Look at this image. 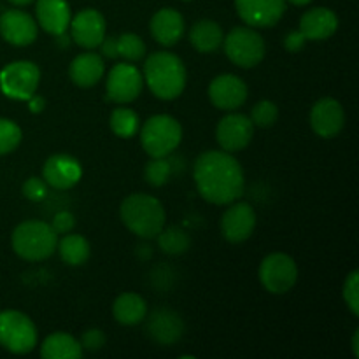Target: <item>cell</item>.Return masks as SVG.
Instances as JSON below:
<instances>
[{
  "label": "cell",
  "instance_id": "d6a6232c",
  "mask_svg": "<svg viewBox=\"0 0 359 359\" xmlns=\"http://www.w3.org/2000/svg\"><path fill=\"white\" fill-rule=\"evenodd\" d=\"M277 116H279L277 105L270 100H262L252 107L251 121L252 125L259 126V128H269L277 121Z\"/></svg>",
  "mask_w": 359,
  "mask_h": 359
},
{
  "label": "cell",
  "instance_id": "ee69618b",
  "mask_svg": "<svg viewBox=\"0 0 359 359\" xmlns=\"http://www.w3.org/2000/svg\"><path fill=\"white\" fill-rule=\"evenodd\" d=\"M184 2H191V0H184Z\"/></svg>",
  "mask_w": 359,
  "mask_h": 359
},
{
  "label": "cell",
  "instance_id": "7bdbcfd3",
  "mask_svg": "<svg viewBox=\"0 0 359 359\" xmlns=\"http://www.w3.org/2000/svg\"><path fill=\"white\" fill-rule=\"evenodd\" d=\"M286 2L293 4V6H307V4H311L312 0H286Z\"/></svg>",
  "mask_w": 359,
  "mask_h": 359
},
{
  "label": "cell",
  "instance_id": "ffe728a7",
  "mask_svg": "<svg viewBox=\"0 0 359 359\" xmlns=\"http://www.w3.org/2000/svg\"><path fill=\"white\" fill-rule=\"evenodd\" d=\"M151 35L161 46H175L184 35V18L175 9H160L149 23Z\"/></svg>",
  "mask_w": 359,
  "mask_h": 359
},
{
  "label": "cell",
  "instance_id": "1f68e13d",
  "mask_svg": "<svg viewBox=\"0 0 359 359\" xmlns=\"http://www.w3.org/2000/svg\"><path fill=\"white\" fill-rule=\"evenodd\" d=\"M21 128L14 121L0 118V156L13 153L21 142Z\"/></svg>",
  "mask_w": 359,
  "mask_h": 359
},
{
  "label": "cell",
  "instance_id": "4fadbf2b",
  "mask_svg": "<svg viewBox=\"0 0 359 359\" xmlns=\"http://www.w3.org/2000/svg\"><path fill=\"white\" fill-rule=\"evenodd\" d=\"M235 7L249 27L269 28L283 18L286 0H235Z\"/></svg>",
  "mask_w": 359,
  "mask_h": 359
},
{
  "label": "cell",
  "instance_id": "e0dca14e",
  "mask_svg": "<svg viewBox=\"0 0 359 359\" xmlns=\"http://www.w3.org/2000/svg\"><path fill=\"white\" fill-rule=\"evenodd\" d=\"M209 98L217 109L235 111L248 100V86L241 77L233 74H223L214 77L210 83Z\"/></svg>",
  "mask_w": 359,
  "mask_h": 359
},
{
  "label": "cell",
  "instance_id": "8fae6325",
  "mask_svg": "<svg viewBox=\"0 0 359 359\" xmlns=\"http://www.w3.org/2000/svg\"><path fill=\"white\" fill-rule=\"evenodd\" d=\"M255 135V125L251 118L244 114H228L219 121L216 128V139L223 151L237 153L245 149Z\"/></svg>",
  "mask_w": 359,
  "mask_h": 359
},
{
  "label": "cell",
  "instance_id": "f35d334b",
  "mask_svg": "<svg viewBox=\"0 0 359 359\" xmlns=\"http://www.w3.org/2000/svg\"><path fill=\"white\" fill-rule=\"evenodd\" d=\"M100 51L102 55L107 56V58H118V35H109V37H104L100 42Z\"/></svg>",
  "mask_w": 359,
  "mask_h": 359
},
{
  "label": "cell",
  "instance_id": "3957f363",
  "mask_svg": "<svg viewBox=\"0 0 359 359\" xmlns=\"http://www.w3.org/2000/svg\"><path fill=\"white\" fill-rule=\"evenodd\" d=\"M119 216L125 226L140 238H156L167 221L160 200L142 193L126 196L119 207Z\"/></svg>",
  "mask_w": 359,
  "mask_h": 359
},
{
  "label": "cell",
  "instance_id": "8d00e7d4",
  "mask_svg": "<svg viewBox=\"0 0 359 359\" xmlns=\"http://www.w3.org/2000/svg\"><path fill=\"white\" fill-rule=\"evenodd\" d=\"M76 226V217L74 214L67 212V210H62V212L55 214L51 221V228L55 230L56 235H67L74 230Z\"/></svg>",
  "mask_w": 359,
  "mask_h": 359
},
{
  "label": "cell",
  "instance_id": "7c38bea8",
  "mask_svg": "<svg viewBox=\"0 0 359 359\" xmlns=\"http://www.w3.org/2000/svg\"><path fill=\"white\" fill-rule=\"evenodd\" d=\"M70 39L84 49H95L105 37V18L97 9H84L70 20Z\"/></svg>",
  "mask_w": 359,
  "mask_h": 359
},
{
  "label": "cell",
  "instance_id": "e575fe53",
  "mask_svg": "<svg viewBox=\"0 0 359 359\" xmlns=\"http://www.w3.org/2000/svg\"><path fill=\"white\" fill-rule=\"evenodd\" d=\"M23 195L32 202H41L48 196V182L41 177H28L21 188Z\"/></svg>",
  "mask_w": 359,
  "mask_h": 359
},
{
  "label": "cell",
  "instance_id": "30bf717a",
  "mask_svg": "<svg viewBox=\"0 0 359 359\" xmlns=\"http://www.w3.org/2000/svg\"><path fill=\"white\" fill-rule=\"evenodd\" d=\"M107 98L116 104H130L142 93L144 77L135 65L118 63L107 76Z\"/></svg>",
  "mask_w": 359,
  "mask_h": 359
},
{
  "label": "cell",
  "instance_id": "ab89813d",
  "mask_svg": "<svg viewBox=\"0 0 359 359\" xmlns=\"http://www.w3.org/2000/svg\"><path fill=\"white\" fill-rule=\"evenodd\" d=\"M27 102H28V107H30V112H34V114H39V112L44 111L46 100L44 97H41V95L34 93Z\"/></svg>",
  "mask_w": 359,
  "mask_h": 359
},
{
  "label": "cell",
  "instance_id": "4dcf8cb0",
  "mask_svg": "<svg viewBox=\"0 0 359 359\" xmlns=\"http://www.w3.org/2000/svg\"><path fill=\"white\" fill-rule=\"evenodd\" d=\"M118 53L128 62H139L146 55V44L137 34L118 35Z\"/></svg>",
  "mask_w": 359,
  "mask_h": 359
},
{
  "label": "cell",
  "instance_id": "83f0119b",
  "mask_svg": "<svg viewBox=\"0 0 359 359\" xmlns=\"http://www.w3.org/2000/svg\"><path fill=\"white\" fill-rule=\"evenodd\" d=\"M158 244H160L161 251L167 252V255H182V252H186L189 249V245H191V238H189V235L186 233L182 228H177V226H172V228H167V230H161L160 233H158Z\"/></svg>",
  "mask_w": 359,
  "mask_h": 359
},
{
  "label": "cell",
  "instance_id": "7a4b0ae2",
  "mask_svg": "<svg viewBox=\"0 0 359 359\" xmlns=\"http://www.w3.org/2000/svg\"><path fill=\"white\" fill-rule=\"evenodd\" d=\"M144 79L154 97L174 100L186 88V67L182 60L172 53H153L144 65Z\"/></svg>",
  "mask_w": 359,
  "mask_h": 359
},
{
  "label": "cell",
  "instance_id": "b9f144b4",
  "mask_svg": "<svg viewBox=\"0 0 359 359\" xmlns=\"http://www.w3.org/2000/svg\"><path fill=\"white\" fill-rule=\"evenodd\" d=\"M9 2L13 4V6L23 7V6H28V4H32V2H34V0H9Z\"/></svg>",
  "mask_w": 359,
  "mask_h": 359
},
{
  "label": "cell",
  "instance_id": "9c48e42d",
  "mask_svg": "<svg viewBox=\"0 0 359 359\" xmlns=\"http://www.w3.org/2000/svg\"><path fill=\"white\" fill-rule=\"evenodd\" d=\"M298 279V266L291 256L284 252L269 255L259 265V280L272 294H284L293 290Z\"/></svg>",
  "mask_w": 359,
  "mask_h": 359
},
{
  "label": "cell",
  "instance_id": "f546056e",
  "mask_svg": "<svg viewBox=\"0 0 359 359\" xmlns=\"http://www.w3.org/2000/svg\"><path fill=\"white\" fill-rule=\"evenodd\" d=\"M172 174H174V165H172V160H168L167 156L153 158V161H149L146 168H144V177L154 188L167 184Z\"/></svg>",
  "mask_w": 359,
  "mask_h": 359
},
{
  "label": "cell",
  "instance_id": "4316f807",
  "mask_svg": "<svg viewBox=\"0 0 359 359\" xmlns=\"http://www.w3.org/2000/svg\"><path fill=\"white\" fill-rule=\"evenodd\" d=\"M56 249L60 251L63 262L70 266L84 265L90 258V242L83 237V235L67 233L63 235L62 241L56 244Z\"/></svg>",
  "mask_w": 359,
  "mask_h": 359
},
{
  "label": "cell",
  "instance_id": "d4e9b609",
  "mask_svg": "<svg viewBox=\"0 0 359 359\" xmlns=\"http://www.w3.org/2000/svg\"><path fill=\"white\" fill-rule=\"evenodd\" d=\"M223 30L212 20H200L189 30V42L200 53H214L223 44Z\"/></svg>",
  "mask_w": 359,
  "mask_h": 359
},
{
  "label": "cell",
  "instance_id": "d6986e66",
  "mask_svg": "<svg viewBox=\"0 0 359 359\" xmlns=\"http://www.w3.org/2000/svg\"><path fill=\"white\" fill-rule=\"evenodd\" d=\"M146 332L160 346H172L179 342L184 333V323L177 312L170 309H156L147 319Z\"/></svg>",
  "mask_w": 359,
  "mask_h": 359
},
{
  "label": "cell",
  "instance_id": "52a82bcc",
  "mask_svg": "<svg viewBox=\"0 0 359 359\" xmlns=\"http://www.w3.org/2000/svg\"><path fill=\"white\" fill-rule=\"evenodd\" d=\"M223 42L228 58L242 69H252L265 58V41L249 27L233 28Z\"/></svg>",
  "mask_w": 359,
  "mask_h": 359
},
{
  "label": "cell",
  "instance_id": "603a6c76",
  "mask_svg": "<svg viewBox=\"0 0 359 359\" xmlns=\"http://www.w3.org/2000/svg\"><path fill=\"white\" fill-rule=\"evenodd\" d=\"M105 72L104 60L97 53H83L76 56L69 67L72 83L79 88H91L102 79Z\"/></svg>",
  "mask_w": 359,
  "mask_h": 359
},
{
  "label": "cell",
  "instance_id": "6da1fadb",
  "mask_svg": "<svg viewBox=\"0 0 359 359\" xmlns=\"http://www.w3.org/2000/svg\"><path fill=\"white\" fill-rule=\"evenodd\" d=\"M193 177L203 200L226 205L244 195V170L228 151H207L193 167Z\"/></svg>",
  "mask_w": 359,
  "mask_h": 359
},
{
  "label": "cell",
  "instance_id": "836d02e7",
  "mask_svg": "<svg viewBox=\"0 0 359 359\" xmlns=\"http://www.w3.org/2000/svg\"><path fill=\"white\" fill-rule=\"evenodd\" d=\"M344 302L349 307V311L353 312V316H359V272L353 270L349 273V277L344 283Z\"/></svg>",
  "mask_w": 359,
  "mask_h": 359
},
{
  "label": "cell",
  "instance_id": "44dd1931",
  "mask_svg": "<svg viewBox=\"0 0 359 359\" xmlns=\"http://www.w3.org/2000/svg\"><path fill=\"white\" fill-rule=\"evenodd\" d=\"M339 28V18L328 7H316L307 11L300 20V32L307 41H325Z\"/></svg>",
  "mask_w": 359,
  "mask_h": 359
},
{
  "label": "cell",
  "instance_id": "d590c367",
  "mask_svg": "<svg viewBox=\"0 0 359 359\" xmlns=\"http://www.w3.org/2000/svg\"><path fill=\"white\" fill-rule=\"evenodd\" d=\"M79 344H81V347H83L84 351H90V353L102 349V347L105 346L104 332H102V330H98V328L86 330V332L83 333V337H81Z\"/></svg>",
  "mask_w": 359,
  "mask_h": 359
},
{
  "label": "cell",
  "instance_id": "484cf974",
  "mask_svg": "<svg viewBox=\"0 0 359 359\" xmlns=\"http://www.w3.org/2000/svg\"><path fill=\"white\" fill-rule=\"evenodd\" d=\"M41 356L44 359H79L83 347L69 333H53L42 342Z\"/></svg>",
  "mask_w": 359,
  "mask_h": 359
},
{
  "label": "cell",
  "instance_id": "9a60e30c",
  "mask_svg": "<svg viewBox=\"0 0 359 359\" xmlns=\"http://www.w3.org/2000/svg\"><path fill=\"white\" fill-rule=\"evenodd\" d=\"M0 35L13 46H28L37 39V21L20 9L0 14Z\"/></svg>",
  "mask_w": 359,
  "mask_h": 359
},
{
  "label": "cell",
  "instance_id": "74e56055",
  "mask_svg": "<svg viewBox=\"0 0 359 359\" xmlns=\"http://www.w3.org/2000/svg\"><path fill=\"white\" fill-rule=\"evenodd\" d=\"M305 42H307V39H305V35L302 34L300 30L290 32V34L284 37V48H286V51L290 53H298L304 49Z\"/></svg>",
  "mask_w": 359,
  "mask_h": 359
},
{
  "label": "cell",
  "instance_id": "5bb4252c",
  "mask_svg": "<svg viewBox=\"0 0 359 359\" xmlns=\"http://www.w3.org/2000/svg\"><path fill=\"white\" fill-rule=\"evenodd\" d=\"M346 125V112L335 98H321L311 111V126L323 139H333Z\"/></svg>",
  "mask_w": 359,
  "mask_h": 359
},
{
  "label": "cell",
  "instance_id": "60d3db41",
  "mask_svg": "<svg viewBox=\"0 0 359 359\" xmlns=\"http://www.w3.org/2000/svg\"><path fill=\"white\" fill-rule=\"evenodd\" d=\"M353 353H354V358H359V330L354 332V337H353Z\"/></svg>",
  "mask_w": 359,
  "mask_h": 359
},
{
  "label": "cell",
  "instance_id": "277c9868",
  "mask_svg": "<svg viewBox=\"0 0 359 359\" xmlns=\"http://www.w3.org/2000/svg\"><path fill=\"white\" fill-rule=\"evenodd\" d=\"M14 252L27 262H42L56 251L58 235L44 221H25L18 224L11 237Z\"/></svg>",
  "mask_w": 359,
  "mask_h": 359
},
{
  "label": "cell",
  "instance_id": "7402d4cb",
  "mask_svg": "<svg viewBox=\"0 0 359 359\" xmlns=\"http://www.w3.org/2000/svg\"><path fill=\"white\" fill-rule=\"evenodd\" d=\"M37 21L48 34L60 35L67 32L70 20V7L67 0H37L35 7Z\"/></svg>",
  "mask_w": 359,
  "mask_h": 359
},
{
  "label": "cell",
  "instance_id": "2e32d148",
  "mask_svg": "<svg viewBox=\"0 0 359 359\" xmlns=\"http://www.w3.org/2000/svg\"><path fill=\"white\" fill-rule=\"evenodd\" d=\"M42 175L48 186L55 189H70L83 177V167L70 154H53L42 168Z\"/></svg>",
  "mask_w": 359,
  "mask_h": 359
},
{
  "label": "cell",
  "instance_id": "ac0fdd59",
  "mask_svg": "<svg viewBox=\"0 0 359 359\" xmlns=\"http://www.w3.org/2000/svg\"><path fill=\"white\" fill-rule=\"evenodd\" d=\"M256 228V212L248 203H233L221 217V233L231 244L248 241Z\"/></svg>",
  "mask_w": 359,
  "mask_h": 359
},
{
  "label": "cell",
  "instance_id": "5b68a950",
  "mask_svg": "<svg viewBox=\"0 0 359 359\" xmlns=\"http://www.w3.org/2000/svg\"><path fill=\"white\" fill-rule=\"evenodd\" d=\"M182 140V128L177 119L167 114H156L144 123L140 142L151 158L170 156Z\"/></svg>",
  "mask_w": 359,
  "mask_h": 359
},
{
  "label": "cell",
  "instance_id": "8992f818",
  "mask_svg": "<svg viewBox=\"0 0 359 359\" xmlns=\"http://www.w3.org/2000/svg\"><path fill=\"white\" fill-rule=\"evenodd\" d=\"M0 346L13 354H28L37 346V328L27 314L0 312Z\"/></svg>",
  "mask_w": 359,
  "mask_h": 359
},
{
  "label": "cell",
  "instance_id": "ba28073f",
  "mask_svg": "<svg viewBox=\"0 0 359 359\" xmlns=\"http://www.w3.org/2000/svg\"><path fill=\"white\" fill-rule=\"evenodd\" d=\"M39 83L41 70L27 60L9 63L0 72V90L13 100H28L37 91Z\"/></svg>",
  "mask_w": 359,
  "mask_h": 359
},
{
  "label": "cell",
  "instance_id": "cb8c5ba5",
  "mask_svg": "<svg viewBox=\"0 0 359 359\" xmlns=\"http://www.w3.org/2000/svg\"><path fill=\"white\" fill-rule=\"evenodd\" d=\"M112 314L118 323L125 326H135L147 318V304L135 293H123L112 305Z\"/></svg>",
  "mask_w": 359,
  "mask_h": 359
},
{
  "label": "cell",
  "instance_id": "f1b7e54d",
  "mask_svg": "<svg viewBox=\"0 0 359 359\" xmlns=\"http://www.w3.org/2000/svg\"><path fill=\"white\" fill-rule=\"evenodd\" d=\"M111 130L121 139H130L139 130V116L135 111L128 107H118L112 111L111 119Z\"/></svg>",
  "mask_w": 359,
  "mask_h": 359
}]
</instances>
